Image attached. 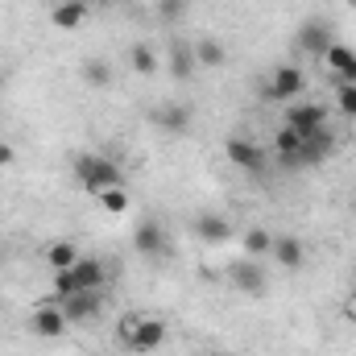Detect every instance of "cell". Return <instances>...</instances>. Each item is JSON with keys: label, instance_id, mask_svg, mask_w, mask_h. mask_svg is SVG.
Returning <instances> with one entry per match:
<instances>
[{"label": "cell", "instance_id": "1", "mask_svg": "<svg viewBox=\"0 0 356 356\" xmlns=\"http://www.w3.org/2000/svg\"><path fill=\"white\" fill-rule=\"evenodd\" d=\"M108 266L99 257H79L71 269H58L54 273V298H67V294H79V290H104L108 286Z\"/></svg>", "mask_w": 356, "mask_h": 356}, {"label": "cell", "instance_id": "2", "mask_svg": "<svg viewBox=\"0 0 356 356\" xmlns=\"http://www.w3.org/2000/svg\"><path fill=\"white\" fill-rule=\"evenodd\" d=\"M75 178H79V186L91 191V195H99L108 186H124L120 162L108 158V154H75Z\"/></svg>", "mask_w": 356, "mask_h": 356}, {"label": "cell", "instance_id": "3", "mask_svg": "<svg viewBox=\"0 0 356 356\" xmlns=\"http://www.w3.org/2000/svg\"><path fill=\"white\" fill-rule=\"evenodd\" d=\"M120 340H124L129 353L149 356L166 344V323H162V319H145V315H129V319L120 323Z\"/></svg>", "mask_w": 356, "mask_h": 356}, {"label": "cell", "instance_id": "4", "mask_svg": "<svg viewBox=\"0 0 356 356\" xmlns=\"http://www.w3.org/2000/svg\"><path fill=\"white\" fill-rule=\"evenodd\" d=\"M224 158H228V166H236L241 175H266V166H269L266 145H257L253 137H228V141H224Z\"/></svg>", "mask_w": 356, "mask_h": 356}, {"label": "cell", "instance_id": "5", "mask_svg": "<svg viewBox=\"0 0 356 356\" xmlns=\"http://www.w3.org/2000/svg\"><path fill=\"white\" fill-rule=\"evenodd\" d=\"M294 46H298L302 54H311V58H323V54L336 46V29H332L323 17H307V21L298 25V33H294Z\"/></svg>", "mask_w": 356, "mask_h": 356}, {"label": "cell", "instance_id": "6", "mask_svg": "<svg viewBox=\"0 0 356 356\" xmlns=\"http://www.w3.org/2000/svg\"><path fill=\"white\" fill-rule=\"evenodd\" d=\"M302 91H307V71L294 67V63H282V67L269 75L266 99H273V104H290V99H298Z\"/></svg>", "mask_w": 356, "mask_h": 356}, {"label": "cell", "instance_id": "7", "mask_svg": "<svg viewBox=\"0 0 356 356\" xmlns=\"http://www.w3.org/2000/svg\"><path fill=\"white\" fill-rule=\"evenodd\" d=\"M67 315H63V307L58 302H38L33 311H29V332L33 336H42V340H58V336H67Z\"/></svg>", "mask_w": 356, "mask_h": 356}, {"label": "cell", "instance_id": "8", "mask_svg": "<svg viewBox=\"0 0 356 356\" xmlns=\"http://www.w3.org/2000/svg\"><path fill=\"white\" fill-rule=\"evenodd\" d=\"M191 232H195L203 245H228V241H232V220L220 216V211H199L195 224H191Z\"/></svg>", "mask_w": 356, "mask_h": 356}, {"label": "cell", "instance_id": "9", "mask_svg": "<svg viewBox=\"0 0 356 356\" xmlns=\"http://www.w3.org/2000/svg\"><path fill=\"white\" fill-rule=\"evenodd\" d=\"M133 245H137V253H141V257H166V249H170V236H166L162 220H145V224H137V232H133Z\"/></svg>", "mask_w": 356, "mask_h": 356}, {"label": "cell", "instance_id": "10", "mask_svg": "<svg viewBox=\"0 0 356 356\" xmlns=\"http://www.w3.org/2000/svg\"><path fill=\"white\" fill-rule=\"evenodd\" d=\"M332 154H336V133H332V124H323V129H315L311 137H302L298 166H319V162L332 158Z\"/></svg>", "mask_w": 356, "mask_h": 356}, {"label": "cell", "instance_id": "11", "mask_svg": "<svg viewBox=\"0 0 356 356\" xmlns=\"http://www.w3.org/2000/svg\"><path fill=\"white\" fill-rule=\"evenodd\" d=\"M58 307H63L67 323H91V319L99 315V290H79V294H67V298H58Z\"/></svg>", "mask_w": 356, "mask_h": 356}, {"label": "cell", "instance_id": "12", "mask_svg": "<svg viewBox=\"0 0 356 356\" xmlns=\"http://www.w3.org/2000/svg\"><path fill=\"white\" fill-rule=\"evenodd\" d=\"M154 124H158L162 133H170V137H186L191 124H195V112H191L186 104H162V108L154 112Z\"/></svg>", "mask_w": 356, "mask_h": 356}, {"label": "cell", "instance_id": "13", "mask_svg": "<svg viewBox=\"0 0 356 356\" xmlns=\"http://www.w3.org/2000/svg\"><path fill=\"white\" fill-rule=\"evenodd\" d=\"M166 67H170V75H175L178 83H191L195 71H199V63H195V46L175 38V42L166 46Z\"/></svg>", "mask_w": 356, "mask_h": 356}, {"label": "cell", "instance_id": "14", "mask_svg": "<svg viewBox=\"0 0 356 356\" xmlns=\"http://www.w3.org/2000/svg\"><path fill=\"white\" fill-rule=\"evenodd\" d=\"M327 116H332V112H327L323 104H294V108L286 112V124H290V129H298L302 137H311L315 129H323V124H327Z\"/></svg>", "mask_w": 356, "mask_h": 356}, {"label": "cell", "instance_id": "15", "mask_svg": "<svg viewBox=\"0 0 356 356\" xmlns=\"http://www.w3.org/2000/svg\"><path fill=\"white\" fill-rule=\"evenodd\" d=\"M323 67L336 75V83H356V46L336 42V46L323 54Z\"/></svg>", "mask_w": 356, "mask_h": 356}, {"label": "cell", "instance_id": "16", "mask_svg": "<svg viewBox=\"0 0 356 356\" xmlns=\"http://www.w3.org/2000/svg\"><path fill=\"white\" fill-rule=\"evenodd\" d=\"M269 257H273L282 269H302V261H307V245H302L298 236H290V232H277Z\"/></svg>", "mask_w": 356, "mask_h": 356}, {"label": "cell", "instance_id": "17", "mask_svg": "<svg viewBox=\"0 0 356 356\" xmlns=\"http://www.w3.org/2000/svg\"><path fill=\"white\" fill-rule=\"evenodd\" d=\"M228 273H232V286H236V290H245V294H266L269 277H266V269L257 266L253 257H249V261H236Z\"/></svg>", "mask_w": 356, "mask_h": 356}, {"label": "cell", "instance_id": "18", "mask_svg": "<svg viewBox=\"0 0 356 356\" xmlns=\"http://www.w3.org/2000/svg\"><path fill=\"white\" fill-rule=\"evenodd\" d=\"M273 154L286 162V166H298V154H302V133L290 129V124H277L273 129Z\"/></svg>", "mask_w": 356, "mask_h": 356}, {"label": "cell", "instance_id": "19", "mask_svg": "<svg viewBox=\"0 0 356 356\" xmlns=\"http://www.w3.org/2000/svg\"><path fill=\"white\" fill-rule=\"evenodd\" d=\"M191 46H195V63L207 67V71H220V67L228 63V46H224L220 38H199V42H191Z\"/></svg>", "mask_w": 356, "mask_h": 356}, {"label": "cell", "instance_id": "20", "mask_svg": "<svg viewBox=\"0 0 356 356\" xmlns=\"http://www.w3.org/2000/svg\"><path fill=\"white\" fill-rule=\"evenodd\" d=\"M50 21H54L58 29H79V25L88 21V0H58L54 13H50Z\"/></svg>", "mask_w": 356, "mask_h": 356}, {"label": "cell", "instance_id": "21", "mask_svg": "<svg viewBox=\"0 0 356 356\" xmlns=\"http://www.w3.org/2000/svg\"><path fill=\"white\" fill-rule=\"evenodd\" d=\"M42 257H46V266L58 273V269H71L79 257H83V253H79V245H75V241H50Z\"/></svg>", "mask_w": 356, "mask_h": 356}, {"label": "cell", "instance_id": "22", "mask_svg": "<svg viewBox=\"0 0 356 356\" xmlns=\"http://www.w3.org/2000/svg\"><path fill=\"white\" fill-rule=\"evenodd\" d=\"M129 67H133V75H145V79H154L162 63H158L154 46H145V42H133V46H129Z\"/></svg>", "mask_w": 356, "mask_h": 356}, {"label": "cell", "instance_id": "23", "mask_svg": "<svg viewBox=\"0 0 356 356\" xmlns=\"http://www.w3.org/2000/svg\"><path fill=\"white\" fill-rule=\"evenodd\" d=\"M79 79H83L88 88H95V91L112 88V63H104V58H88V63L79 67Z\"/></svg>", "mask_w": 356, "mask_h": 356}, {"label": "cell", "instance_id": "24", "mask_svg": "<svg viewBox=\"0 0 356 356\" xmlns=\"http://www.w3.org/2000/svg\"><path fill=\"white\" fill-rule=\"evenodd\" d=\"M241 245H245V257H253V261H257V257H269V249H273V232H269V228H249Z\"/></svg>", "mask_w": 356, "mask_h": 356}, {"label": "cell", "instance_id": "25", "mask_svg": "<svg viewBox=\"0 0 356 356\" xmlns=\"http://www.w3.org/2000/svg\"><path fill=\"white\" fill-rule=\"evenodd\" d=\"M95 199H99V207H104L108 216H124V211H129V203H133L124 186H108V191H99Z\"/></svg>", "mask_w": 356, "mask_h": 356}, {"label": "cell", "instance_id": "26", "mask_svg": "<svg viewBox=\"0 0 356 356\" xmlns=\"http://www.w3.org/2000/svg\"><path fill=\"white\" fill-rule=\"evenodd\" d=\"M336 112H344V120H356V83H336Z\"/></svg>", "mask_w": 356, "mask_h": 356}, {"label": "cell", "instance_id": "27", "mask_svg": "<svg viewBox=\"0 0 356 356\" xmlns=\"http://www.w3.org/2000/svg\"><path fill=\"white\" fill-rule=\"evenodd\" d=\"M186 4L191 0H158V17L162 21H182L186 17Z\"/></svg>", "mask_w": 356, "mask_h": 356}, {"label": "cell", "instance_id": "28", "mask_svg": "<svg viewBox=\"0 0 356 356\" xmlns=\"http://www.w3.org/2000/svg\"><path fill=\"white\" fill-rule=\"evenodd\" d=\"M13 158H17V154H13V145H4V141H0V166H13Z\"/></svg>", "mask_w": 356, "mask_h": 356}, {"label": "cell", "instance_id": "29", "mask_svg": "<svg viewBox=\"0 0 356 356\" xmlns=\"http://www.w3.org/2000/svg\"><path fill=\"white\" fill-rule=\"evenodd\" d=\"M348 315H353V319H356V298H353V302H348Z\"/></svg>", "mask_w": 356, "mask_h": 356}, {"label": "cell", "instance_id": "30", "mask_svg": "<svg viewBox=\"0 0 356 356\" xmlns=\"http://www.w3.org/2000/svg\"><path fill=\"white\" fill-rule=\"evenodd\" d=\"M4 79H8V75H4V67H0V91H4Z\"/></svg>", "mask_w": 356, "mask_h": 356}, {"label": "cell", "instance_id": "31", "mask_svg": "<svg viewBox=\"0 0 356 356\" xmlns=\"http://www.w3.org/2000/svg\"><path fill=\"white\" fill-rule=\"evenodd\" d=\"M353 220H356V199H353Z\"/></svg>", "mask_w": 356, "mask_h": 356}, {"label": "cell", "instance_id": "32", "mask_svg": "<svg viewBox=\"0 0 356 356\" xmlns=\"http://www.w3.org/2000/svg\"><path fill=\"white\" fill-rule=\"evenodd\" d=\"M353 4H356V0H353Z\"/></svg>", "mask_w": 356, "mask_h": 356}]
</instances>
